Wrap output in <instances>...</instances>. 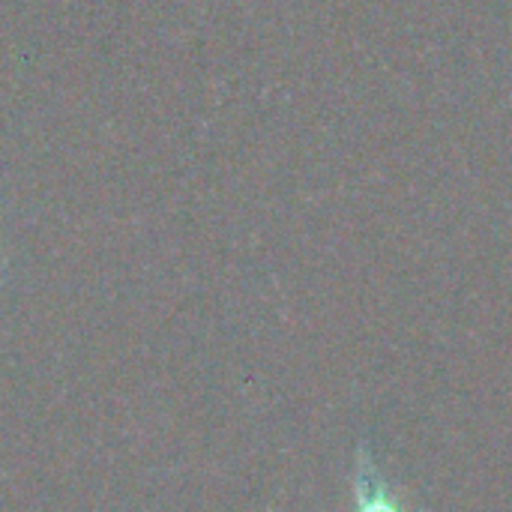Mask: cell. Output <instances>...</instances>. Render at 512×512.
<instances>
[{
	"instance_id": "6da1fadb",
	"label": "cell",
	"mask_w": 512,
	"mask_h": 512,
	"mask_svg": "<svg viewBox=\"0 0 512 512\" xmlns=\"http://www.w3.org/2000/svg\"><path fill=\"white\" fill-rule=\"evenodd\" d=\"M357 501H360V510L357 512H402L393 492H387L369 471H363V483H360V492H357Z\"/></svg>"
}]
</instances>
